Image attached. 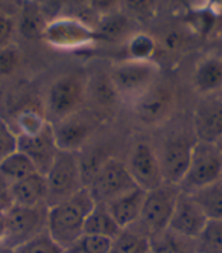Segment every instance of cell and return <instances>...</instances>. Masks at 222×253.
I'll list each match as a JSON object with an SVG mask.
<instances>
[{"mask_svg": "<svg viewBox=\"0 0 222 253\" xmlns=\"http://www.w3.org/2000/svg\"><path fill=\"white\" fill-rule=\"evenodd\" d=\"M196 137H189L183 134H174L164 140L161 145L158 160L161 167V174L164 183L180 186L186 175L190 164V156Z\"/></svg>", "mask_w": 222, "mask_h": 253, "instance_id": "9", "label": "cell"}, {"mask_svg": "<svg viewBox=\"0 0 222 253\" xmlns=\"http://www.w3.org/2000/svg\"><path fill=\"white\" fill-rule=\"evenodd\" d=\"M49 23L46 22L44 15L40 8L34 5H25L22 14L18 17L17 29L22 34V37L28 40H41L44 39Z\"/></svg>", "mask_w": 222, "mask_h": 253, "instance_id": "24", "label": "cell"}, {"mask_svg": "<svg viewBox=\"0 0 222 253\" xmlns=\"http://www.w3.org/2000/svg\"><path fill=\"white\" fill-rule=\"evenodd\" d=\"M207 220H222V178L189 192Z\"/></svg>", "mask_w": 222, "mask_h": 253, "instance_id": "23", "label": "cell"}, {"mask_svg": "<svg viewBox=\"0 0 222 253\" xmlns=\"http://www.w3.org/2000/svg\"><path fill=\"white\" fill-rule=\"evenodd\" d=\"M47 124V119L40 116L37 112L25 110L18 116V126H20V133L18 134H35L41 131Z\"/></svg>", "mask_w": 222, "mask_h": 253, "instance_id": "33", "label": "cell"}, {"mask_svg": "<svg viewBox=\"0 0 222 253\" xmlns=\"http://www.w3.org/2000/svg\"><path fill=\"white\" fill-rule=\"evenodd\" d=\"M37 169L32 162L20 151L8 156L2 164H0V177L5 178L9 185L20 182V180L35 174Z\"/></svg>", "mask_w": 222, "mask_h": 253, "instance_id": "26", "label": "cell"}, {"mask_svg": "<svg viewBox=\"0 0 222 253\" xmlns=\"http://www.w3.org/2000/svg\"><path fill=\"white\" fill-rule=\"evenodd\" d=\"M193 134L196 140L209 143L222 137V98L207 95L195 105Z\"/></svg>", "mask_w": 222, "mask_h": 253, "instance_id": "15", "label": "cell"}, {"mask_svg": "<svg viewBox=\"0 0 222 253\" xmlns=\"http://www.w3.org/2000/svg\"><path fill=\"white\" fill-rule=\"evenodd\" d=\"M44 39L57 47H78L96 40L95 31L79 20L63 19L49 23Z\"/></svg>", "mask_w": 222, "mask_h": 253, "instance_id": "16", "label": "cell"}, {"mask_svg": "<svg viewBox=\"0 0 222 253\" xmlns=\"http://www.w3.org/2000/svg\"><path fill=\"white\" fill-rule=\"evenodd\" d=\"M207 221V216L195 203L192 195L186 191H180L168 230L193 243Z\"/></svg>", "mask_w": 222, "mask_h": 253, "instance_id": "14", "label": "cell"}, {"mask_svg": "<svg viewBox=\"0 0 222 253\" xmlns=\"http://www.w3.org/2000/svg\"><path fill=\"white\" fill-rule=\"evenodd\" d=\"M12 253H66V250L52 240L47 230H44L32 240L12 249Z\"/></svg>", "mask_w": 222, "mask_h": 253, "instance_id": "30", "label": "cell"}, {"mask_svg": "<svg viewBox=\"0 0 222 253\" xmlns=\"http://www.w3.org/2000/svg\"><path fill=\"white\" fill-rule=\"evenodd\" d=\"M222 178V151L216 143L199 142L193 145L189 169L180 185L181 191L192 192Z\"/></svg>", "mask_w": 222, "mask_h": 253, "instance_id": "6", "label": "cell"}, {"mask_svg": "<svg viewBox=\"0 0 222 253\" xmlns=\"http://www.w3.org/2000/svg\"><path fill=\"white\" fill-rule=\"evenodd\" d=\"M20 64V53L14 46L0 47V77L12 75Z\"/></svg>", "mask_w": 222, "mask_h": 253, "instance_id": "34", "label": "cell"}, {"mask_svg": "<svg viewBox=\"0 0 222 253\" xmlns=\"http://www.w3.org/2000/svg\"><path fill=\"white\" fill-rule=\"evenodd\" d=\"M148 253H151V252H148Z\"/></svg>", "mask_w": 222, "mask_h": 253, "instance_id": "39", "label": "cell"}, {"mask_svg": "<svg viewBox=\"0 0 222 253\" xmlns=\"http://www.w3.org/2000/svg\"><path fill=\"white\" fill-rule=\"evenodd\" d=\"M18 150V134L0 118V164Z\"/></svg>", "mask_w": 222, "mask_h": 253, "instance_id": "32", "label": "cell"}, {"mask_svg": "<svg viewBox=\"0 0 222 253\" xmlns=\"http://www.w3.org/2000/svg\"><path fill=\"white\" fill-rule=\"evenodd\" d=\"M57 145L61 151L78 153L87 145L96 131V122L90 115L78 112L66 119L52 124Z\"/></svg>", "mask_w": 222, "mask_h": 253, "instance_id": "12", "label": "cell"}, {"mask_svg": "<svg viewBox=\"0 0 222 253\" xmlns=\"http://www.w3.org/2000/svg\"><path fill=\"white\" fill-rule=\"evenodd\" d=\"M133 102L134 115L140 122L145 125H157L172 113L175 99L169 87L155 83Z\"/></svg>", "mask_w": 222, "mask_h": 253, "instance_id": "13", "label": "cell"}, {"mask_svg": "<svg viewBox=\"0 0 222 253\" xmlns=\"http://www.w3.org/2000/svg\"><path fill=\"white\" fill-rule=\"evenodd\" d=\"M126 168L137 188L145 192H151L164 183L157 151L148 142H139L133 148Z\"/></svg>", "mask_w": 222, "mask_h": 253, "instance_id": "10", "label": "cell"}, {"mask_svg": "<svg viewBox=\"0 0 222 253\" xmlns=\"http://www.w3.org/2000/svg\"><path fill=\"white\" fill-rule=\"evenodd\" d=\"M87 188L96 203H108L113 198L137 188L126 164L119 159H105L90 178Z\"/></svg>", "mask_w": 222, "mask_h": 253, "instance_id": "7", "label": "cell"}, {"mask_svg": "<svg viewBox=\"0 0 222 253\" xmlns=\"http://www.w3.org/2000/svg\"><path fill=\"white\" fill-rule=\"evenodd\" d=\"M180 191L181 188L177 185L163 183L160 188L146 192L140 218L134 226L149 238L168 230Z\"/></svg>", "mask_w": 222, "mask_h": 253, "instance_id": "5", "label": "cell"}, {"mask_svg": "<svg viewBox=\"0 0 222 253\" xmlns=\"http://www.w3.org/2000/svg\"><path fill=\"white\" fill-rule=\"evenodd\" d=\"M47 205L40 206H17L12 205L2 213L3 238L2 241L15 249L47 229Z\"/></svg>", "mask_w": 222, "mask_h": 253, "instance_id": "4", "label": "cell"}, {"mask_svg": "<svg viewBox=\"0 0 222 253\" xmlns=\"http://www.w3.org/2000/svg\"><path fill=\"white\" fill-rule=\"evenodd\" d=\"M158 67L152 61L126 60L116 64L110 72L119 98L137 99L157 83Z\"/></svg>", "mask_w": 222, "mask_h": 253, "instance_id": "8", "label": "cell"}, {"mask_svg": "<svg viewBox=\"0 0 222 253\" xmlns=\"http://www.w3.org/2000/svg\"><path fill=\"white\" fill-rule=\"evenodd\" d=\"M0 253H12V249L6 246L3 241H0Z\"/></svg>", "mask_w": 222, "mask_h": 253, "instance_id": "37", "label": "cell"}, {"mask_svg": "<svg viewBox=\"0 0 222 253\" xmlns=\"http://www.w3.org/2000/svg\"><path fill=\"white\" fill-rule=\"evenodd\" d=\"M184 43H186V34H183V31L178 28L168 29L161 37V46L171 52L181 49Z\"/></svg>", "mask_w": 222, "mask_h": 253, "instance_id": "35", "label": "cell"}, {"mask_svg": "<svg viewBox=\"0 0 222 253\" xmlns=\"http://www.w3.org/2000/svg\"><path fill=\"white\" fill-rule=\"evenodd\" d=\"M87 99V81L76 74H66L53 80L47 88L44 108L47 122L55 124L81 112Z\"/></svg>", "mask_w": 222, "mask_h": 253, "instance_id": "2", "label": "cell"}, {"mask_svg": "<svg viewBox=\"0 0 222 253\" xmlns=\"http://www.w3.org/2000/svg\"><path fill=\"white\" fill-rule=\"evenodd\" d=\"M120 230L122 229L117 226L114 218L108 212L105 203H96L88 213L84 224V233L99 235V237H107L111 240H114Z\"/></svg>", "mask_w": 222, "mask_h": 253, "instance_id": "22", "label": "cell"}, {"mask_svg": "<svg viewBox=\"0 0 222 253\" xmlns=\"http://www.w3.org/2000/svg\"><path fill=\"white\" fill-rule=\"evenodd\" d=\"M216 145H218V147H219V150L222 151V137H221V139H219V140L216 142Z\"/></svg>", "mask_w": 222, "mask_h": 253, "instance_id": "38", "label": "cell"}, {"mask_svg": "<svg viewBox=\"0 0 222 253\" xmlns=\"http://www.w3.org/2000/svg\"><path fill=\"white\" fill-rule=\"evenodd\" d=\"M12 205L17 206H40L47 202V180L46 175L35 172L20 182L11 185Z\"/></svg>", "mask_w": 222, "mask_h": 253, "instance_id": "18", "label": "cell"}, {"mask_svg": "<svg viewBox=\"0 0 222 253\" xmlns=\"http://www.w3.org/2000/svg\"><path fill=\"white\" fill-rule=\"evenodd\" d=\"M149 252V237L139 227L131 226L122 229L113 240L110 253H148Z\"/></svg>", "mask_w": 222, "mask_h": 253, "instance_id": "25", "label": "cell"}, {"mask_svg": "<svg viewBox=\"0 0 222 253\" xmlns=\"http://www.w3.org/2000/svg\"><path fill=\"white\" fill-rule=\"evenodd\" d=\"M14 32H15V22L9 15L0 12V47L11 44Z\"/></svg>", "mask_w": 222, "mask_h": 253, "instance_id": "36", "label": "cell"}, {"mask_svg": "<svg viewBox=\"0 0 222 253\" xmlns=\"http://www.w3.org/2000/svg\"><path fill=\"white\" fill-rule=\"evenodd\" d=\"M87 186L66 200L53 205L47 211V233L66 252L84 235V224L88 213L95 208Z\"/></svg>", "mask_w": 222, "mask_h": 253, "instance_id": "1", "label": "cell"}, {"mask_svg": "<svg viewBox=\"0 0 222 253\" xmlns=\"http://www.w3.org/2000/svg\"><path fill=\"white\" fill-rule=\"evenodd\" d=\"M131 31V22L129 17L122 11H114L108 15L99 17L98 26L95 29V37L104 42H119L125 39V35Z\"/></svg>", "mask_w": 222, "mask_h": 253, "instance_id": "21", "label": "cell"}, {"mask_svg": "<svg viewBox=\"0 0 222 253\" xmlns=\"http://www.w3.org/2000/svg\"><path fill=\"white\" fill-rule=\"evenodd\" d=\"M18 151L32 162L37 172L46 175L60 151L52 124L35 134H18Z\"/></svg>", "mask_w": 222, "mask_h": 253, "instance_id": "11", "label": "cell"}, {"mask_svg": "<svg viewBox=\"0 0 222 253\" xmlns=\"http://www.w3.org/2000/svg\"><path fill=\"white\" fill-rule=\"evenodd\" d=\"M87 98L102 110H108L116 105L119 93L110 74H96L87 81Z\"/></svg>", "mask_w": 222, "mask_h": 253, "instance_id": "20", "label": "cell"}, {"mask_svg": "<svg viewBox=\"0 0 222 253\" xmlns=\"http://www.w3.org/2000/svg\"><path fill=\"white\" fill-rule=\"evenodd\" d=\"M193 85L198 92L210 95L222 87V58L207 57L202 60L193 74Z\"/></svg>", "mask_w": 222, "mask_h": 253, "instance_id": "19", "label": "cell"}, {"mask_svg": "<svg viewBox=\"0 0 222 253\" xmlns=\"http://www.w3.org/2000/svg\"><path fill=\"white\" fill-rule=\"evenodd\" d=\"M128 55L129 60L136 61H151V57L157 49L155 40L148 34H133L128 40Z\"/></svg>", "mask_w": 222, "mask_h": 253, "instance_id": "29", "label": "cell"}, {"mask_svg": "<svg viewBox=\"0 0 222 253\" xmlns=\"http://www.w3.org/2000/svg\"><path fill=\"white\" fill-rule=\"evenodd\" d=\"M192 244L193 253H222V220H209Z\"/></svg>", "mask_w": 222, "mask_h": 253, "instance_id": "27", "label": "cell"}, {"mask_svg": "<svg viewBox=\"0 0 222 253\" xmlns=\"http://www.w3.org/2000/svg\"><path fill=\"white\" fill-rule=\"evenodd\" d=\"M113 240L99 235L84 233L66 253H110Z\"/></svg>", "mask_w": 222, "mask_h": 253, "instance_id": "31", "label": "cell"}, {"mask_svg": "<svg viewBox=\"0 0 222 253\" xmlns=\"http://www.w3.org/2000/svg\"><path fill=\"white\" fill-rule=\"evenodd\" d=\"M145 198H146V192L140 188H136L133 191H128L113 198V200H110L105 205L111 216L117 223V226L120 229H126L134 226L139 221Z\"/></svg>", "mask_w": 222, "mask_h": 253, "instance_id": "17", "label": "cell"}, {"mask_svg": "<svg viewBox=\"0 0 222 253\" xmlns=\"http://www.w3.org/2000/svg\"><path fill=\"white\" fill-rule=\"evenodd\" d=\"M151 253H193V244L171 230H164L149 238Z\"/></svg>", "mask_w": 222, "mask_h": 253, "instance_id": "28", "label": "cell"}, {"mask_svg": "<svg viewBox=\"0 0 222 253\" xmlns=\"http://www.w3.org/2000/svg\"><path fill=\"white\" fill-rule=\"evenodd\" d=\"M47 180V208L57 205L82 189L84 177L81 169V157L73 151H58L50 169L46 174Z\"/></svg>", "mask_w": 222, "mask_h": 253, "instance_id": "3", "label": "cell"}]
</instances>
